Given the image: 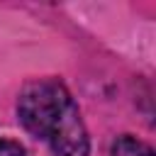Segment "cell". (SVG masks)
I'll return each mask as SVG.
<instances>
[{
  "mask_svg": "<svg viewBox=\"0 0 156 156\" xmlns=\"http://www.w3.org/2000/svg\"><path fill=\"white\" fill-rule=\"evenodd\" d=\"M112 156H154V151L149 144L139 141L136 136L122 134L112 141Z\"/></svg>",
  "mask_w": 156,
  "mask_h": 156,
  "instance_id": "obj_2",
  "label": "cell"
},
{
  "mask_svg": "<svg viewBox=\"0 0 156 156\" xmlns=\"http://www.w3.org/2000/svg\"><path fill=\"white\" fill-rule=\"evenodd\" d=\"M0 156H24V146L12 139H0Z\"/></svg>",
  "mask_w": 156,
  "mask_h": 156,
  "instance_id": "obj_3",
  "label": "cell"
},
{
  "mask_svg": "<svg viewBox=\"0 0 156 156\" xmlns=\"http://www.w3.org/2000/svg\"><path fill=\"white\" fill-rule=\"evenodd\" d=\"M22 127L46 141L54 156H88V132L68 88L56 78L29 80L17 98Z\"/></svg>",
  "mask_w": 156,
  "mask_h": 156,
  "instance_id": "obj_1",
  "label": "cell"
}]
</instances>
